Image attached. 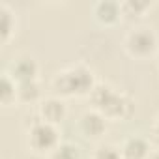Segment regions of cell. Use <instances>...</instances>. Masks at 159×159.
Instances as JSON below:
<instances>
[{"label": "cell", "instance_id": "obj_11", "mask_svg": "<svg viewBox=\"0 0 159 159\" xmlns=\"http://www.w3.org/2000/svg\"><path fill=\"white\" fill-rule=\"evenodd\" d=\"M17 98V83L10 73H4L2 83H0V99L4 105H10Z\"/></svg>", "mask_w": 159, "mask_h": 159}, {"label": "cell", "instance_id": "obj_6", "mask_svg": "<svg viewBox=\"0 0 159 159\" xmlns=\"http://www.w3.org/2000/svg\"><path fill=\"white\" fill-rule=\"evenodd\" d=\"M81 129L86 137H101L107 129V122H105V116L99 112V111H90V112H84L81 116Z\"/></svg>", "mask_w": 159, "mask_h": 159}, {"label": "cell", "instance_id": "obj_15", "mask_svg": "<svg viewBox=\"0 0 159 159\" xmlns=\"http://www.w3.org/2000/svg\"><path fill=\"white\" fill-rule=\"evenodd\" d=\"M0 15H2V38L6 39L11 32V13L6 6H0Z\"/></svg>", "mask_w": 159, "mask_h": 159}, {"label": "cell", "instance_id": "obj_16", "mask_svg": "<svg viewBox=\"0 0 159 159\" xmlns=\"http://www.w3.org/2000/svg\"><path fill=\"white\" fill-rule=\"evenodd\" d=\"M153 135H155V139L159 140V118H157V122H155V125H153Z\"/></svg>", "mask_w": 159, "mask_h": 159}, {"label": "cell", "instance_id": "obj_7", "mask_svg": "<svg viewBox=\"0 0 159 159\" xmlns=\"http://www.w3.org/2000/svg\"><path fill=\"white\" fill-rule=\"evenodd\" d=\"M10 75L15 79V83H26V81H36L38 75V64L32 58H19L11 64Z\"/></svg>", "mask_w": 159, "mask_h": 159}, {"label": "cell", "instance_id": "obj_10", "mask_svg": "<svg viewBox=\"0 0 159 159\" xmlns=\"http://www.w3.org/2000/svg\"><path fill=\"white\" fill-rule=\"evenodd\" d=\"M122 13V6L116 2H99L96 4V15L101 23H114Z\"/></svg>", "mask_w": 159, "mask_h": 159}, {"label": "cell", "instance_id": "obj_12", "mask_svg": "<svg viewBox=\"0 0 159 159\" xmlns=\"http://www.w3.org/2000/svg\"><path fill=\"white\" fill-rule=\"evenodd\" d=\"M81 152H79V146L73 142H60L54 150H52V159H79Z\"/></svg>", "mask_w": 159, "mask_h": 159}, {"label": "cell", "instance_id": "obj_17", "mask_svg": "<svg viewBox=\"0 0 159 159\" xmlns=\"http://www.w3.org/2000/svg\"><path fill=\"white\" fill-rule=\"evenodd\" d=\"M148 159H159V152H153V153H150V155H148Z\"/></svg>", "mask_w": 159, "mask_h": 159}, {"label": "cell", "instance_id": "obj_5", "mask_svg": "<svg viewBox=\"0 0 159 159\" xmlns=\"http://www.w3.org/2000/svg\"><path fill=\"white\" fill-rule=\"evenodd\" d=\"M39 116H41L43 122H49V124L56 125L66 116V105H64V101L58 99V98H49V99L41 101V105H39Z\"/></svg>", "mask_w": 159, "mask_h": 159}, {"label": "cell", "instance_id": "obj_8", "mask_svg": "<svg viewBox=\"0 0 159 159\" xmlns=\"http://www.w3.org/2000/svg\"><path fill=\"white\" fill-rule=\"evenodd\" d=\"M148 155H150V144L142 137H129L122 146L124 159H148Z\"/></svg>", "mask_w": 159, "mask_h": 159}, {"label": "cell", "instance_id": "obj_1", "mask_svg": "<svg viewBox=\"0 0 159 159\" xmlns=\"http://www.w3.org/2000/svg\"><path fill=\"white\" fill-rule=\"evenodd\" d=\"M94 75L84 66H71L52 79V88L60 96H84L94 90Z\"/></svg>", "mask_w": 159, "mask_h": 159}, {"label": "cell", "instance_id": "obj_13", "mask_svg": "<svg viewBox=\"0 0 159 159\" xmlns=\"http://www.w3.org/2000/svg\"><path fill=\"white\" fill-rule=\"evenodd\" d=\"M146 8H148V2H142V0H127V2L122 4V13L127 17H139Z\"/></svg>", "mask_w": 159, "mask_h": 159}, {"label": "cell", "instance_id": "obj_4", "mask_svg": "<svg viewBox=\"0 0 159 159\" xmlns=\"http://www.w3.org/2000/svg\"><path fill=\"white\" fill-rule=\"evenodd\" d=\"M127 49L131 54L135 56H146L150 54L155 45H157V39H155V34L148 28H137L133 30L129 36H127Z\"/></svg>", "mask_w": 159, "mask_h": 159}, {"label": "cell", "instance_id": "obj_2", "mask_svg": "<svg viewBox=\"0 0 159 159\" xmlns=\"http://www.w3.org/2000/svg\"><path fill=\"white\" fill-rule=\"evenodd\" d=\"M92 103L105 118H127L133 111V103L124 94H118L109 84H96L92 94Z\"/></svg>", "mask_w": 159, "mask_h": 159}, {"label": "cell", "instance_id": "obj_3", "mask_svg": "<svg viewBox=\"0 0 159 159\" xmlns=\"http://www.w3.org/2000/svg\"><path fill=\"white\" fill-rule=\"evenodd\" d=\"M28 144L36 150V152H52L60 140H58V129L56 125L38 120L32 124L30 131H28Z\"/></svg>", "mask_w": 159, "mask_h": 159}, {"label": "cell", "instance_id": "obj_9", "mask_svg": "<svg viewBox=\"0 0 159 159\" xmlns=\"http://www.w3.org/2000/svg\"><path fill=\"white\" fill-rule=\"evenodd\" d=\"M41 96L38 81H26V83H17V99L23 103H36Z\"/></svg>", "mask_w": 159, "mask_h": 159}, {"label": "cell", "instance_id": "obj_14", "mask_svg": "<svg viewBox=\"0 0 159 159\" xmlns=\"http://www.w3.org/2000/svg\"><path fill=\"white\" fill-rule=\"evenodd\" d=\"M94 159H124V157H122V150H118L111 144H105L96 150Z\"/></svg>", "mask_w": 159, "mask_h": 159}]
</instances>
